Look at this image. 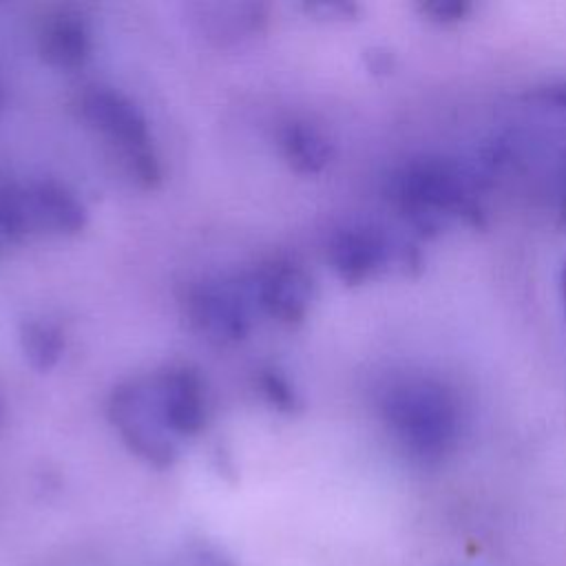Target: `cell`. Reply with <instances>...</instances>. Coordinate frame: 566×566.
I'll return each mask as SVG.
<instances>
[{"label": "cell", "instance_id": "cell-9", "mask_svg": "<svg viewBox=\"0 0 566 566\" xmlns=\"http://www.w3.org/2000/svg\"><path fill=\"white\" fill-rule=\"evenodd\" d=\"M256 296L263 310L285 325H296L305 318L312 298V276L292 263L272 265L256 283Z\"/></svg>", "mask_w": 566, "mask_h": 566}, {"label": "cell", "instance_id": "cell-21", "mask_svg": "<svg viewBox=\"0 0 566 566\" xmlns=\"http://www.w3.org/2000/svg\"><path fill=\"white\" fill-rule=\"evenodd\" d=\"M564 214H566V208H564Z\"/></svg>", "mask_w": 566, "mask_h": 566}, {"label": "cell", "instance_id": "cell-17", "mask_svg": "<svg viewBox=\"0 0 566 566\" xmlns=\"http://www.w3.org/2000/svg\"><path fill=\"white\" fill-rule=\"evenodd\" d=\"M542 97L555 106H562L566 108V82H557V84H551L542 91Z\"/></svg>", "mask_w": 566, "mask_h": 566}, {"label": "cell", "instance_id": "cell-3", "mask_svg": "<svg viewBox=\"0 0 566 566\" xmlns=\"http://www.w3.org/2000/svg\"><path fill=\"white\" fill-rule=\"evenodd\" d=\"M108 416L137 458L157 469H168L177 462L179 449L161 418L153 380L119 385L111 396Z\"/></svg>", "mask_w": 566, "mask_h": 566}, {"label": "cell", "instance_id": "cell-20", "mask_svg": "<svg viewBox=\"0 0 566 566\" xmlns=\"http://www.w3.org/2000/svg\"><path fill=\"white\" fill-rule=\"evenodd\" d=\"M0 420H2V409H0Z\"/></svg>", "mask_w": 566, "mask_h": 566}, {"label": "cell", "instance_id": "cell-6", "mask_svg": "<svg viewBox=\"0 0 566 566\" xmlns=\"http://www.w3.org/2000/svg\"><path fill=\"white\" fill-rule=\"evenodd\" d=\"M157 405L170 433L197 436L206 424L203 382L195 369L177 367L153 378Z\"/></svg>", "mask_w": 566, "mask_h": 566}, {"label": "cell", "instance_id": "cell-10", "mask_svg": "<svg viewBox=\"0 0 566 566\" xmlns=\"http://www.w3.org/2000/svg\"><path fill=\"white\" fill-rule=\"evenodd\" d=\"M197 22L203 35L217 46H232L263 31L268 13L256 2H214L197 7Z\"/></svg>", "mask_w": 566, "mask_h": 566}, {"label": "cell", "instance_id": "cell-2", "mask_svg": "<svg viewBox=\"0 0 566 566\" xmlns=\"http://www.w3.org/2000/svg\"><path fill=\"white\" fill-rule=\"evenodd\" d=\"M389 192L400 212L422 232H436L449 219L482 221L471 177L453 161L422 157L407 161L391 177Z\"/></svg>", "mask_w": 566, "mask_h": 566}, {"label": "cell", "instance_id": "cell-14", "mask_svg": "<svg viewBox=\"0 0 566 566\" xmlns=\"http://www.w3.org/2000/svg\"><path fill=\"white\" fill-rule=\"evenodd\" d=\"M27 232L31 228L22 203V188H0V252L22 241Z\"/></svg>", "mask_w": 566, "mask_h": 566}, {"label": "cell", "instance_id": "cell-5", "mask_svg": "<svg viewBox=\"0 0 566 566\" xmlns=\"http://www.w3.org/2000/svg\"><path fill=\"white\" fill-rule=\"evenodd\" d=\"M192 325L217 345H232L250 332V307L245 294L232 283L201 285L190 303Z\"/></svg>", "mask_w": 566, "mask_h": 566}, {"label": "cell", "instance_id": "cell-7", "mask_svg": "<svg viewBox=\"0 0 566 566\" xmlns=\"http://www.w3.org/2000/svg\"><path fill=\"white\" fill-rule=\"evenodd\" d=\"M82 117L119 144L122 150L148 144V124L139 108L117 91L93 86L80 97Z\"/></svg>", "mask_w": 566, "mask_h": 566}, {"label": "cell", "instance_id": "cell-18", "mask_svg": "<svg viewBox=\"0 0 566 566\" xmlns=\"http://www.w3.org/2000/svg\"><path fill=\"white\" fill-rule=\"evenodd\" d=\"M562 298H564V310H566V263L562 270Z\"/></svg>", "mask_w": 566, "mask_h": 566}, {"label": "cell", "instance_id": "cell-4", "mask_svg": "<svg viewBox=\"0 0 566 566\" xmlns=\"http://www.w3.org/2000/svg\"><path fill=\"white\" fill-rule=\"evenodd\" d=\"M396 248L385 230L369 223L345 226L329 239L327 256L340 281L349 285H358L380 270L394 259Z\"/></svg>", "mask_w": 566, "mask_h": 566}, {"label": "cell", "instance_id": "cell-19", "mask_svg": "<svg viewBox=\"0 0 566 566\" xmlns=\"http://www.w3.org/2000/svg\"><path fill=\"white\" fill-rule=\"evenodd\" d=\"M4 104H7V91H4V84L0 82V111L4 108Z\"/></svg>", "mask_w": 566, "mask_h": 566}, {"label": "cell", "instance_id": "cell-16", "mask_svg": "<svg viewBox=\"0 0 566 566\" xmlns=\"http://www.w3.org/2000/svg\"><path fill=\"white\" fill-rule=\"evenodd\" d=\"M422 11L436 22H458L471 11V4L464 0H427L422 2Z\"/></svg>", "mask_w": 566, "mask_h": 566}, {"label": "cell", "instance_id": "cell-13", "mask_svg": "<svg viewBox=\"0 0 566 566\" xmlns=\"http://www.w3.org/2000/svg\"><path fill=\"white\" fill-rule=\"evenodd\" d=\"M20 345L33 369L49 371L64 352V336L53 323L29 321L20 327Z\"/></svg>", "mask_w": 566, "mask_h": 566}, {"label": "cell", "instance_id": "cell-11", "mask_svg": "<svg viewBox=\"0 0 566 566\" xmlns=\"http://www.w3.org/2000/svg\"><path fill=\"white\" fill-rule=\"evenodd\" d=\"M40 55L55 69H80L91 55V33L86 22L73 13L53 18L40 35Z\"/></svg>", "mask_w": 566, "mask_h": 566}, {"label": "cell", "instance_id": "cell-12", "mask_svg": "<svg viewBox=\"0 0 566 566\" xmlns=\"http://www.w3.org/2000/svg\"><path fill=\"white\" fill-rule=\"evenodd\" d=\"M287 164L301 175H318L332 161V142L312 124L290 122L281 135Z\"/></svg>", "mask_w": 566, "mask_h": 566}, {"label": "cell", "instance_id": "cell-15", "mask_svg": "<svg viewBox=\"0 0 566 566\" xmlns=\"http://www.w3.org/2000/svg\"><path fill=\"white\" fill-rule=\"evenodd\" d=\"M259 387H261L263 396L268 398V402L283 413H292L301 407V400H298L294 387L276 369H263L259 374Z\"/></svg>", "mask_w": 566, "mask_h": 566}, {"label": "cell", "instance_id": "cell-1", "mask_svg": "<svg viewBox=\"0 0 566 566\" xmlns=\"http://www.w3.org/2000/svg\"><path fill=\"white\" fill-rule=\"evenodd\" d=\"M380 411L398 442L418 460L444 458L460 433L453 394L431 378L416 376L394 382L382 396Z\"/></svg>", "mask_w": 566, "mask_h": 566}, {"label": "cell", "instance_id": "cell-8", "mask_svg": "<svg viewBox=\"0 0 566 566\" xmlns=\"http://www.w3.org/2000/svg\"><path fill=\"white\" fill-rule=\"evenodd\" d=\"M22 203L31 230L71 237L86 226L84 206L62 184L35 181L22 188Z\"/></svg>", "mask_w": 566, "mask_h": 566}]
</instances>
